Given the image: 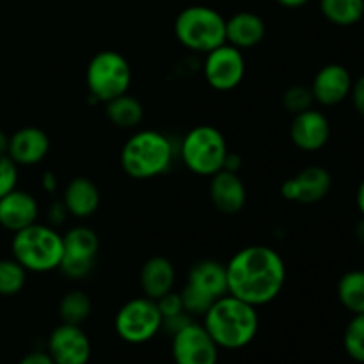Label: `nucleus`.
<instances>
[{"mask_svg": "<svg viewBox=\"0 0 364 364\" xmlns=\"http://www.w3.org/2000/svg\"><path fill=\"white\" fill-rule=\"evenodd\" d=\"M228 294L259 308L279 297L287 283V265L276 249L249 245L226 263Z\"/></svg>", "mask_w": 364, "mask_h": 364, "instance_id": "f257e3e1", "label": "nucleus"}, {"mask_svg": "<svg viewBox=\"0 0 364 364\" xmlns=\"http://www.w3.org/2000/svg\"><path fill=\"white\" fill-rule=\"evenodd\" d=\"M203 326L217 347L238 350L256 338L259 316L255 306L226 294L210 306L203 316Z\"/></svg>", "mask_w": 364, "mask_h": 364, "instance_id": "f03ea898", "label": "nucleus"}, {"mask_svg": "<svg viewBox=\"0 0 364 364\" xmlns=\"http://www.w3.org/2000/svg\"><path fill=\"white\" fill-rule=\"evenodd\" d=\"M173 141L159 130H139L121 148L119 162L124 173L134 180H151L162 176L173 166Z\"/></svg>", "mask_w": 364, "mask_h": 364, "instance_id": "7ed1b4c3", "label": "nucleus"}, {"mask_svg": "<svg viewBox=\"0 0 364 364\" xmlns=\"http://www.w3.org/2000/svg\"><path fill=\"white\" fill-rule=\"evenodd\" d=\"M11 252L27 272L46 274L59 270L64 252L63 235L50 224L34 223L13 233Z\"/></svg>", "mask_w": 364, "mask_h": 364, "instance_id": "20e7f679", "label": "nucleus"}, {"mask_svg": "<svg viewBox=\"0 0 364 364\" xmlns=\"http://www.w3.org/2000/svg\"><path fill=\"white\" fill-rule=\"evenodd\" d=\"M174 36L194 53H208L226 43V18L208 6L185 7L174 21Z\"/></svg>", "mask_w": 364, "mask_h": 364, "instance_id": "39448f33", "label": "nucleus"}, {"mask_svg": "<svg viewBox=\"0 0 364 364\" xmlns=\"http://www.w3.org/2000/svg\"><path fill=\"white\" fill-rule=\"evenodd\" d=\"M226 137L212 124H199L188 130L181 139V162L198 176H213L223 171L228 155Z\"/></svg>", "mask_w": 364, "mask_h": 364, "instance_id": "423d86ee", "label": "nucleus"}, {"mask_svg": "<svg viewBox=\"0 0 364 364\" xmlns=\"http://www.w3.org/2000/svg\"><path fill=\"white\" fill-rule=\"evenodd\" d=\"M85 84L96 102H110L128 92L132 84V68L127 57L116 50L98 52L87 64Z\"/></svg>", "mask_w": 364, "mask_h": 364, "instance_id": "0eeeda50", "label": "nucleus"}, {"mask_svg": "<svg viewBox=\"0 0 364 364\" xmlns=\"http://www.w3.org/2000/svg\"><path fill=\"white\" fill-rule=\"evenodd\" d=\"M162 315L156 301L137 297L124 302L117 311L114 327L117 336L132 345H141L153 340L162 331Z\"/></svg>", "mask_w": 364, "mask_h": 364, "instance_id": "6e6552de", "label": "nucleus"}, {"mask_svg": "<svg viewBox=\"0 0 364 364\" xmlns=\"http://www.w3.org/2000/svg\"><path fill=\"white\" fill-rule=\"evenodd\" d=\"M64 252L59 270L70 279H84L92 272L100 251V238L87 226H75L63 235Z\"/></svg>", "mask_w": 364, "mask_h": 364, "instance_id": "1a4fd4ad", "label": "nucleus"}, {"mask_svg": "<svg viewBox=\"0 0 364 364\" xmlns=\"http://www.w3.org/2000/svg\"><path fill=\"white\" fill-rule=\"evenodd\" d=\"M203 75H205L206 84L215 91H233L245 77L244 53L230 43L210 50L208 53H205Z\"/></svg>", "mask_w": 364, "mask_h": 364, "instance_id": "9d476101", "label": "nucleus"}, {"mask_svg": "<svg viewBox=\"0 0 364 364\" xmlns=\"http://www.w3.org/2000/svg\"><path fill=\"white\" fill-rule=\"evenodd\" d=\"M174 364H217L219 347L203 323L192 320L173 336Z\"/></svg>", "mask_w": 364, "mask_h": 364, "instance_id": "9b49d317", "label": "nucleus"}, {"mask_svg": "<svg viewBox=\"0 0 364 364\" xmlns=\"http://www.w3.org/2000/svg\"><path fill=\"white\" fill-rule=\"evenodd\" d=\"M46 352L55 364H87L91 358V341L82 326L60 323L46 341Z\"/></svg>", "mask_w": 364, "mask_h": 364, "instance_id": "f8f14e48", "label": "nucleus"}, {"mask_svg": "<svg viewBox=\"0 0 364 364\" xmlns=\"http://www.w3.org/2000/svg\"><path fill=\"white\" fill-rule=\"evenodd\" d=\"M331 187H333V178L329 171L322 166H309L294 178L283 181L281 196L287 201L313 205L322 201L331 192Z\"/></svg>", "mask_w": 364, "mask_h": 364, "instance_id": "ddd939ff", "label": "nucleus"}, {"mask_svg": "<svg viewBox=\"0 0 364 364\" xmlns=\"http://www.w3.org/2000/svg\"><path fill=\"white\" fill-rule=\"evenodd\" d=\"M290 139L301 151L313 153L322 149L331 139V123L323 112L308 109L295 114L290 124Z\"/></svg>", "mask_w": 364, "mask_h": 364, "instance_id": "4468645a", "label": "nucleus"}, {"mask_svg": "<svg viewBox=\"0 0 364 364\" xmlns=\"http://www.w3.org/2000/svg\"><path fill=\"white\" fill-rule=\"evenodd\" d=\"M352 75L343 64H326L316 71L313 78L311 89L313 98L323 107H334L350 96Z\"/></svg>", "mask_w": 364, "mask_h": 364, "instance_id": "2eb2a0df", "label": "nucleus"}, {"mask_svg": "<svg viewBox=\"0 0 364 364\" xmlns=\"http://www.w3.org/2000/svg\"><path fill=\"white\" fill-rule=\"evenodd\" d=\"M50 151V139L45 130L38 127H23L9 135L7 156L16 166L32 167L41 164Z\"/></svg>", "mask_w": 364, "mask_h": 364, "instance_id": "dca6fc26", "label": "nucleus"}, {"mask_svg": "<svg viewBox=\"0 0 364 364\" xmlns=\"http://www.w3.org/2000/svg\"><path fill=\"white\" fill-rule=\"evenodd\" d=\"M39 205L38 199L27 191L14 188L9 194L0 198V226L4 230L16 233L38 223Z\"/></svg>", "mask_w": 364, "mask_h": 364, "instance_id": "f3484780", "label": "nucleus"}, {"mask_svg": "<svg viewBox=\"0 0 364 364\" xmlns=\"http://www.w3.org/2000/svg\"><path fill=\"white\" fill-rule=\"evenodd\" d=\"M210 199L224 215H237L247 203V191L238 173L219 171L210 176Z\"/></svg>", "mask_w": 364, "mask_h": 364, "instance_id": "a211bd4d", "label": "nucleus"}, {"mask_svg": "<svg viewBox=\"0 0 364 364\" xmlns=\"http://www.w3.org/2000/svg\"><path fill=\"white\" fill-rule=\"evenodd\" d=\"M60 201L66 206L68 213L77 219H87V217L95 215L96 210L100 208V188L91 178L77 176L66 185L64 194Z\"/></svg>", "mask_w": 364, "mask_h": 364, "instance_id": "6ab92c4d", "label": "nucleus"}, {"mask_svg": "<svg viewBox=\"0 0 364 364\" xmlns=\"http://www.w3.org/2000/svg\"><path fill=\"white\" fill-rule=\"evenodd\" d=\"M139 283H141L144 297L153 299V301L173 291L174 283H176V270H174L173 262L164 256H153L146 259L144 265L141 267Z\"/></svg>", "mask_w": 364, "mask_h": 364, "instance_id": "aec40b11", "label": "nucleus"}, {"mask_svg": "<svg viewBox=\"0 0 364 364\" xmlns=\"http://www.w3.org/2000/svg\"><path fill=\"white\" fill-rule=\"evenodd\" d=\"M265 21L251 11H242L226 20V43L238 50L252 48L265 38Z\"/></svg>", "mask_w": 364, "mask_h": 364, "instance_id": "412c9836", "label": "nucleus"}, {"mask_svg": "<svg viewBox=\"0 0 364 364\" xmlns=\"http://www.w3.org/2000/svg\"><path fill=\"white\" fill-rule=\"evenodd\" d=\"M187 284L217 301L228 294L226 265L217 259H199L188 270Z\"/></svg>", "mask_w": 364, "mask_h": 364, "instance_id": "4be33fe9", "label": "nucleus"}, {"mask_svg": "<svg viewBox=\"0 0 364 364\" xmlns=\"http://www.w3.org/2000/svg\"><path fill=\"white\" fill-rule=\"evenodd\" d=\"M105 105L107 117L117 128L132 130V128L139 127L142 119H144V107H142V103L135 96L128 95V92L110 100Z\"/></svg>", "mask_w": 364, "mask_h": 364, "instance_id": "5701e85b", "label": "nucleus"}, {"mask_svg": "<svg viewBox=\"0 0 364 364\" xmlns=\"http://www.w3.org/2000/svg\"><path fill=\"white\" fill-rule=\"evenodd\" d=\"M320 11L331 23L350 27L363 20L364 0H320Z\"/></svg>", "mask_w": 364, "mask_h": 364, "instance_id": "b1692460", "label": "nucleus"}, {"mask_svg": "<svg viewBox=\"0 0 364 364\" xmlns=\"http://www.w3.org/2000/svg\"><path fill=\"white\" fill-rule=\"evenodd\" d=\"M338 299L352 315L364 313V270H350L340 277Z\"/></svg>", "mask_w": 364, "mask_h": 364, "instance_id": "393cba45", "label": "nucleus"}, {"mask_svg": "<svg viewBox=\"0 0 364 364\" xmlns=\"http://www.w3.org/2000/svg\"><path fill=\"white\" fill-rule=\"evenodd\" d=\"M92 309V302L89 295L82 290H71L60 299L59 316L63 323L82 326L89 318Z\"/></svg>", "mask_w": 364, "mask_h": 364, "instance_id": "a878e982", "label": "nucleus"}, {"mask_svg": "<svg viewBox=\"0 0 364 364\" xmlns=\"http://www.w3.org/2000/svg\"><path fill=\"white\" fill-rule=\"evenodd\" d=\"M27 270L14 258L0 259V297H13L23 290Z\"/></svg>", "mask_w": 364, "mask_h": 364, "instance_id": "bb28decb", "label": "nucleus"}, {"mask_svg": "<svg viewBox=\"0 0 364 364\" xmlns=\"http://www.w3.org/2000/svg\"><path fill=\"white\" fill-rule=\"evenodd\" d=\"M343 345L347 354L354 361L364 363V313L354 315V318L348 322L347 329H345Z\"/></svg>", "mask_w": 364, "mask_h": 364, "instance_id": "cd10ccee", "label": "nucleus"}, {"mask_svg": "<svg viewBox=\"0 0 364 364\" xmlns=\"http://www.w3.org/2000/svg\"><path fill=\"white\" fill-rule=\"evenodd\" d=\"M281 102H283L284 109L295 116V114L311 109L315 98H313L309 85H290L281 96Z\"/></svg>", "mask_w": 364, "mask_h": 364, "instance_id": "c85d7f7f", "label": "nucleus"}, {"mask_svg": "<svg viewBox=\"0 0 364 364\" xmlns=\"http://www.w3.org/2000/svg\"><path fill=\"white\" fill-rule=\"evenodd\" d=\"M180 297L181 304H183V311L191 316H205V313L208 311L210 306L215 302L212 297H208V295L199 291L198 288L191 287V284H185Z\"/></svg>", "mask_w": 364, "mask_h": 364, "instance_id": "c756f323", "label": "nucleus"}, {"mask_svg": "<svg viewBox=\"0 0 364 364\" xmlns=\"http://www.w3.org/2000/svg\"><path fill=\"white\" fill-rule=\"evenodd\" d=\"M18 185V166L7 155L0 156V198L14 191Z\"/></svg>", "mask_w": 364, "mask_h": 364, "instance_id": "7c9ffc66", "label": "nucleus"}, {"mask_svg": "<svg viewBox=\"0 0 364 364\" xmlns=\"http://www.w3.org/2000/svg\"><path fill=\"white\" fill-rule=\"evenodd\" d=\"M156 306H159L162 318H169V316L185 313L183 304H181V297L180 294H176V291H169V294L156 299Z\"/></svg>", "mask_w": 364, "mask_h": 364, "instance_id": "2f4dec72", "label": "nucleus"}, {"mask_svg": "<svg viewBox=\"0 0 364 364\" xmlns=\"http://www.w3.org/2000/svg\"><path fill=\"white\" fill-rule=\"evenodd\" d=\"M191 322H192L191 315H187V313H180V315H174V316H169V318H164L162 331H166V333H169L171 336H174L178 331H181L185 326H188Z\"/></svg>", "mask_w": 364, "mask_h": 364, "instance_id": "473e14b6", "label": "nucleus"}, {"mask_svg": "<svg viewBox=\"0 0 364 364\" xmlns=\"http://www.w3.org/2000/svg\"><path fill=\"white\" fill-rule=\"evenodd\" d=\"M68 217H70V213H68L66 206H64L63 201H53L52 205L48 206L46 219H48L50 226H53V228L60 226V224H63Z\"/></svg>", "mask_w": 364, "mask_h": 364, "instance_id": "72a5a7b5", "label": "nucleus"}, {"mask_svg": "<svg viewBox=\"0 0 364 364\" xmlns=\"http://www.w3.org/2000/svg\"><path fill=\"white\" fill-rule=\"evenodd\" d=\"M350 98H352V105H354V109L358 110L361 116H364V75L363 77H359L358 80L352 82Z\"/></svg>", "mask_w": 364, "mask_h": 364, "instance_id": "f704fd0d", "label": "nucleus"}, {"mask_svg": "<svg viewBox=\"0 0 364 364\" xmlns=\"http://www.w3.org/2000/svg\"><path fill=\"white\" fill-rule=\"evenodd\" d=\"M18 364H55L52 361V358L48 355V352H31V354L25 355Z\"/></svg>", "mask_w": 364, "mask_h": 364, "instance_id": "c9c22d12", "label": "nucleus"}, {"mask_svg": "<svg viewBox=\"0 0 364 364\" xmlns=\"http://www.w3.org/2000/svg\"><path fill=\"white\" fill-rule=\"evenodd\" d=\"M242 167V159L233 151H228L226 160H224V171H230V173H238Z\"/></svg>", "mask_w": 364, "mask_h": 364, "instance_id": "e433bc0d", "label": "nucleus"}, {"mask_svg": "<svg viewBox=\"0 0 364 364\" xmlns=\"http://www.w3.org/2000/svg\"><path fill=\"white\" fill-rule=\"evenodd\" d=\"M41 187L45 192H53L57 188V176L52 171H45V173H43Z\"/></svg>", "mask_w": 364, "mask_h": 364, "instance_id": "4c0bfd02", "label": "nucleus"}, {"mask_svg": "<svg viewBox=\"0 0 364 364\" xmlns=\"http://www.w3.org/2000/svg\"><path fill=\"white\" fill-rule=\"evenodd\" d=\"M279 6L283 7H288V9H297V7H302L306 6V4L309 2V0H276Z\"/></svg>", "mask_w": 364, "mask_h": 364, "instance_id": "58836bf2", "label": "nucleus"}, {"mask_svg": "<svg viewBox=\"0 0 364 364\" xmlns=\"http://www.w3.org/2000/svg\"><path fill=\"white\" fill-rule=\"evenodd\" d=\"M355 203H358V208L361 212V215L364 217V180L361 181L358 188V194H355Z\"/></svg>", "mask_w": 364, "mask_h": 364, "instance_id": "ea45409f", "label": "nucleus"}, {"mask_svg": "<svg viewBox=\"0 0 364 364\" xmlns=\"http://www.w3.org/2000/svg\"><path fill=\"white\" fill-rule=\"evenodd\" d=\"M7 148H9V135L0 130V156L7 155Z\"/></svg>", "mask_w": 364, "mask_h": 364, "instance_id": "a19ab883", "label": "nucleus"}, {"mask_svg": "<svg viewBox=\"0 0 364 364\" xmlns=\"http://www.w3.org/2000/svg\"><path fill=\"white\" fill-rule=\"evenodd\" d=\"M355 237H358V240L361 242V244H364V217L361 223L358 224V228H355Z\"/></svg>", "mask_w": 364, "mask_h": 364, "instance_id": "79ce46f5", "label": "nucleus"}]
</instances>
